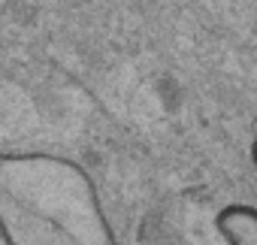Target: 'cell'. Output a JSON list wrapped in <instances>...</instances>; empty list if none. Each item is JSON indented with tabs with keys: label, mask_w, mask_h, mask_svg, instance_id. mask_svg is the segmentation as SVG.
<instances>
[{
	"label": "cell",
	"mask_w": 257,
	"mask_h": 245,
	"mask_svg": "<svg viewBox=\"0 0 257 245\" xmlns=\"http://www.w3.org/2000/svg\"><path fill=\"white\" fill-rule=\"evenodd\" d=\"M215 230L224 245H257V206L230 203L215 215Z\"/></svg>",
	"instance_id": "2"
},
{
	"label": "cell",
	"mask_w": 257,
	"mask_h": 245,
	"mask_svg": "<svg viewBox=\"0 0 257 245\" xmlns=\"http://www.w3.org/2000/svg\"><path fill=\"white\" fill-rule=\"evenodd\" d=\"M4 245H124L94 176L73 158L0 149Z\"/></svg>",
	"instance_id": "1"
},
{
	"label": "cell",
	"mask_w": 257,
	"mask_h": 245,
	"mask_svg": "<svg viewBox=\"0 0 257 245\" xmlns=\"http://www.w3.org/2000/svg\"><path fill=\"white\" fill-rule=\"evenodd\" d=\"M251 164H254V170H257V140L251 143Z\"/></svg>",
	"instance_id": "3"
}]
</instances>
